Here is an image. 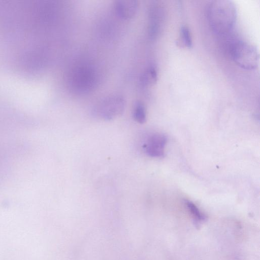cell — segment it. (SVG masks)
I'll list each match as a JSON object with an SVG mask.
<instances>
[{"label":"cell","mask_w":260,"mask_h":260,"mask_svg":"<svg viewBox=\"0 0 260 260\" xmlns=\"http://www.w3.org/2000/svg\"><path fill=\"white\" fill-rule=\"evenodd\" d=\"M124 99L119 95L108 96L103 100L97 106L96 114L100 117L111 120L121 115L125 107Z\"/></svg>","instance_id":"277c9868"},{"label":"cell","mask_w":260,"mask_h":260,"mask_svg":"<svg viewBox=\"0 0 260 260\" xmlns=\"http://www.w3.org/2000/svg\"><path fill=\"white\" fill-rule=\"evenodd\" d=\"M98 80L97 71L92 66L81 63L71 70L68 82L74 91L78 93H86L95 88Z\"/></svg>","instance_id":"7a4b0ae2"},{"label":"cell","mask_w":260,"mask_h":260,"mask_svg":"<svg viewBox=\"0 0 260 260\" xmlns=\"http://www.w3.org/2000/svg\"><path fill=\"white\" fill-rule=\"evenodd\" d=\"M229 51L232 59L241 68L251 70L257 67L258 53L252 45L242 41L234 42L230 46Z\"/></svg>","instance_id":"3957f363"},{"label":"cell","mask_w":260,"mask_h":260,"mask_svg":"<svg viewBox=\"0 0 260 260\" xmlns=\"http://www.w3.org/2000/svg\"><path fill=\"white\" fill-rule=\"evenodd\" d=\"M163 16L162 9L158 4L154 3L151 5L149 11L148 33L152 39H155L161 30Z\"/></svg>","instance_id":"8992f818"},{"label":"cell","mask_w":260,"mask_h":260,"mask_svg":"<svg viewBox=\"0 0 260 260\" xmlns=\"http://www.w3.org/2000/svg\"><path fill=\"white\" fill-rule=\"evenodd\" d=\"M114 9L117 15L121 19H131L137 13L138 3L135 0L118 1L115 3Z\"/></svg>","instance_id":"52a82bcc"},{"label":"cell","mask_w":260,"mask_h":260,"mask_svg":"<svg viewBox=\"0 0 260 260\" xmlns=\"http://www.w3.org/2000/svg\"><path fill=\"white\" fill-rule=\"evenodd\" d=\"M167 138L164 134H153L147 139L143 149L146 154L150 157L160 158L165 156V146Z\"/></svg>","instance_id":"5b68a950"},{"label":"cell","mask_w":260,"mask_h":260,"mask_svg":"<svg viewBox=\"0 0 260 260\" xmlns=\"http://www.w3.org/2000/svg\"><path fill=\"white\" fill-rule=\"evenodd\" d=\"M133 115L134 119L138 123H143L146 120V110L144 104L137 102L133 109Z\"/></svg>","instance_id":"9c48e42d"},{"label":"cell","mask_w":260,"mask_h":260,"mask_svg":"<svg viewBox=\"0 0 260 260\" xmlns=\"http://www.w3.org/2000/svg\"><path fill=\"white\" fill-rule=\"evenodd\" d=\"M157 80V73L156 68L151 66L148 67L142 74L140 81L142 85L149 86L154 85Z\"/></svg>","instance_id":"ba28073f"},{"label":"cell","mask_w":260,"mask_h":260,"mask_svg":"<svg viewBox=\"0 0 260 260\" xmlns=\"http://www.w3.org/2000/svg\"><path fill=\"white\" fill-rule=\"evenodd\" d=\"M185 205L196 219L202 220L205 218L204 215L192 202L188 200L185 201Z\"/></svg>","instance_id":"8fae6325"},{"label":"cell","mask_w":260,"mask_h":260,"mask_svg":"<svg viewBox=\"0 0 260 260\" xmlns=\"http://www.w3.org/2000/svg\"><path fill=\"white\" fill-rule=\"evenodd\" d=\"M237 18L234 4L229 0L212 1L208 8V19L212 30L220 35H225L234 27Z\"/></svg>","instance_id":"6da1fadb"},{"label":"cell","mask_w":260,"mask_h":260,"mask_svg":"<svg viewBox=\"0 0 260 260\" xmlns=\"http://www.w3.org/2000/svg\"><path fill=\"white\" fill-rule=\"evenodd\" d=\"M180 37L183 45L191 48L192 45V38L189 28L186 26H182L180 29Z\"/></svg>","instance_id":"30bf717a"}]
</instances>
